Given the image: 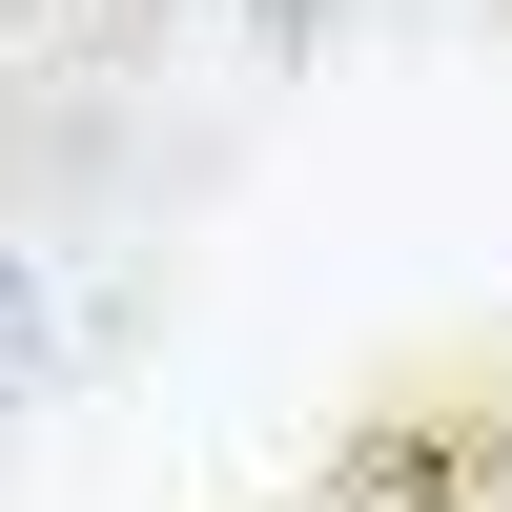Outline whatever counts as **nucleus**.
<instances>
[{
  "instance_id": "f257e3e1",
  "label": "nucleus",
  "mask_w": 512,
  "mask_h": 512,
  "mask_svg": "<svg viewBox=\"0 0 512 512\" xmlns=\"http://www.w3.org/2000/svg\"><path fill=\"white\" fill-rule=\"evenodd\" d=\"M62 369H82V287H41L21 246H0V410H21V390H62Z\"/></svg>"
}]
</instances>
